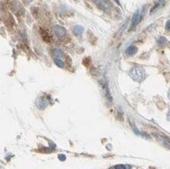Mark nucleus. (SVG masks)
I'll return each instance as SVG.
<instances>
[{"label": "nucleus", "instance_id": "1", "mask_svg": "<svg viewBox=\"0 0 170 169\" xmlns=\"http://www.w3.org/2000/svg\"><path fill=\"white\" fill-rule=\"evenodd\" d=\"M130 76L136 82H141L145 77V71L141 67H134L130 70Z\"/></svg>", "mask_w": 170, "mask_h": 169}, {"label": "nucleus", "instance_id": "2", "mask_svg": "<svg viewBox=\"0 0 170 169\" xmlns=\"http://www.w3.org/2000/svg\"><path fill=\"white\" fill-rule=\"evenodd\" d=\"M93 2L100 10L105 12L109 11L111 8V3L109 0H93Z\"/></svg>", "mask_w": 170, "mask_h": 169}, {"label": "nucleus", "instance_id": "3", "mask_svg": "<svg viewBox=\"0 0 170 169\" xmlns=\"http://www.w3.org/2000/svg\"><path fill=\"white\" fill-rule=\"evenodd\" d=\"M141 18H142V14H141L140 11H137L135 12L134 15H133V18H132V22H131V25H130V30H134L137 25L139 23L141 20Z\"/></svg>", "mask_w": 170, "mask_h": 169}, {"label": "nucleus", "instance_id": "4", "mask_svg": "<svg viewBox=\"0 0 170 169\" xmlns=\"http://www.w3.org/2000/svg\"><path fill=\"white\" fill-rule=\"evenodd\" d=\"M12 10L17 15H21L24 14V9L18 2H14L12 3Z\"/></svg>", "mask_w": 170, "mask_h": 169}, {"label": "nucleus", "instance_id": "5", "mask_svg": "<svg viewBox=\"0 0 170 169\" xmlns=\"http://www.w3.org/2000/svg\"><path fill=\"white\" fill-rule=\"evenodd\" d=\"M54 33L58 38H63L66 34V30L60 25H56L54 27Z\"/></svg>", "mask_w": 170, "mask_h": 169}, {"label": "nucleus", "instance_id": "6", "mask_svg": "<svg viewBox=\"0 0 170 169\" xmlns=\"http://www.w3.org/2000/svg\"><path fill=\"white\" fill-rule=\"evenodd\" d=\"M137 51V47L135 46V45H130L129 46L126 50V53L129 56H131V55H135Z\"/></svg>", "mask_w": 170, "mask_h": 169}, {"label": "nucleus", "instance_id": "7", "mask_svg": "<svg viewBox=\"0 0 170 169\" xmlns=\"http://www.w3.org/2000/svg\"><path fill=\"white\" fill-rule=\"evenodd\" d=\"M84 32V28L80 25H76L74 28H73V33L76 36H80Z\"/></svg>", "mask_w": 170, "mask_h": 169}, {"label": "nucleus", "instance_id": "8", "mask_svg": "<svg viewBox=\"0 0 170 169\" xmlns=\"http://www.w3.org/2000/svg\"><path fill=\"white\" fill-rule=\"evenodd\" d=\"M159 138L164 145H166L167 147L170 148V139L169 137H167V136H159Z\"/></svg>", "mask_w": 170, "mask_h": 169}, {"label": "nucleus", "instance_id": "9", "mask_svg": "<svg viewBox=\"0 0 170 169\" xmlns=\"http://www.w3.org/2000/svg\"><path fill=\"white\" fill-rule=\"evenodd\" d=\"M163 2H164V0H160L159 2L157 3H156L155 4V6H154V7L153 8L151 9V11H150V14H153L154 12H155V11L157 10V9H159L161 6H162V5L163 4Z\"/></svg>", "mask_w": 170, "mask_h": 169}, {"label": "nucleus", "instance_id": "10", "mask_svg": "<svg viewBox=\"0 0 170 169\" xmlns=\"http://www.w3.org/2000/svg\"><path fill=\"white\" fill-rule=\"evenodd\" d=\"M41 35H42V37H43L45 41H46V42H50L51 38H50V35L47 33L46 31H45V30H41Z\"/></svg>", "mask_w": 170, "mask_h": 169}, {"label": "nucleus", "instance_id": "11", "mask_svg": "<svg viewBox=\"0 0 170 169\" xmlns=\"http://www.w3.org/2000/svg\"><path fill=\"white\" fill-rule=\"evenodd\" d=\"M47 103L43 99H39L38 101V107L40 109H44L45 107L46 106Z\"/></svg>", "mask_w": 170, "mask_h": 169}, {"label": "nucleus", "instance_id": "12", "mask_svg": "<svg viewBox=\"0 0 170 169\" xmlns=\"http://www.w3.org/2000/svg\"><path fill=\"white\" fill-rule=\"evenodd\" d=\"M52 54L54 55V56H56V57H61V56L63 55V52L59 49H54L52 50Z\"/></svg>", "mask_w": 170, "mask_h": 169}, {"label": "nucleus", "instance_id": "13", "mask_svg": "<svg viewBox=\"0 0 170 169\" xmlns=\"http://www.w3.org/2000/svg\"><path fill=\"white\" fill-rule=\"evenodd\" d=\"M54 62H55V64L58 66V67H60V68H64V62L61 60H60V59L55 58V59H54Z\"/></svg>", "mask_w": 170, "mask_h": 169}, {"label": "nucleus", "instance_id": "14", "mask_svg": "<svg viewBox=\"0 0 170 169\" xmlns=\"http://www.w3.org/2000/svg\"><path fill=\"white\" fill-rule=\"evenodd\" d=\"M167 42V40L165 38V37H161V38L158 40V44L159 45H163V44H165Z\"/></svg>", "mask_w": 170, "mask_h": 169}, {"label": "nucleus", "instance_id": "15", "mask_svg": "<svg viewBox=\"0 0 170 169\" xmlns=\"http://www.w3.org/2000/svg\"><path fill=\"white\" fill-rule=\"evenodd\" d=\"M114 168H130V166H125V165H117V166H115Z\"/></svg>", "mask_w": 170, "mask_h": 169}, {"label": "nucleus", "instance_id": "16", "mask_svg": "<svg viewBox=\"0 0 170 169\" xmlns=\"http://www.w3.org/2000/svg\"><path fill=\"white\" fill-rule=\"evenodd\" d=\"M165 28H166V30H170V20H169V21H168L167 23H166V25H165Z\"/></svg>", "mask_w": 170, "mask_h": 169}, {"label": "nucleus", "instance_id": "17", "mask_svg": "<svg viewBox=\"0 0 170 169\" xmlns=\"http://www.w3.org/2000/svg\"><path fill=\"white\" fill-rule=\"evenodd\" d=\"M59 159L60 161H64L65 160V156L64 155H59Z\"/></svg>", "mask_w": 170, "mask_h": 169}, {"label": "nucleus", "instance_id": "18", "mask_svg": "<svg viewBox=\"0 0 170 169\" xmlns=\"http://www.w3.org/2000/svg\"><path fill=\"white\" fill-rule=\"evenodd\" d=\"M167 119L169 121H170V109L169 110V111L167 113Z\"/></svg>", "mask_w": 170, "mask_h": 169}, {"label": "nucleus", "instance_id": "19", "mask_svg": "<svg viewBox=\"0 0 170 169\" xmlns=\"http://www.w3.org/2000/svg\"><path fill=\"white\" fill-rule=\"evenodd\" d=\"M32 0H24V2H25V3H30Z\"/></svg>", "mask_w": 170, "mask_h": 169}, {"label": "nucleus", "instance_id": "20", "mask_svg": "<svg viewBox=\"0 0 170 169\" xmlns=\"http://www.w3.org/2000/svg\"><path fill=\"white\" fill-rule=\"evenodd\" d=\"M168 97H169V98L170 100V89L169 90V92H168Z\"/></svg>", "mask_w": 170, "mask_h": 169}]
</instances>
